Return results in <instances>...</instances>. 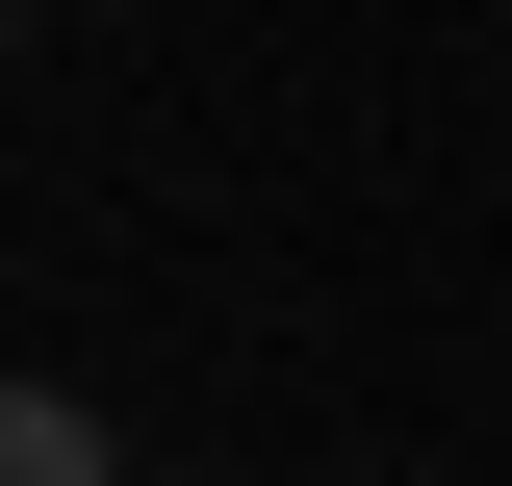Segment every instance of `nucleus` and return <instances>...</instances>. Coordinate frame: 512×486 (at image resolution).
<instances>
[{
	"label": "nucleus",
	"mask_w": 512,
	"mask_h": 486,
	"mask_svg": "<svg viewBox=\"0 0 512 486\" xmlns=\"http://www.w3.org/2000/svg\"><path fill=\"white\" fill-rule=\"evenodd\" d=\"M0 486H128V461H103V410H77V384H26V410H0Z\"/></svg>",
	"instance_id": "obj_1"
}]
</instances>
